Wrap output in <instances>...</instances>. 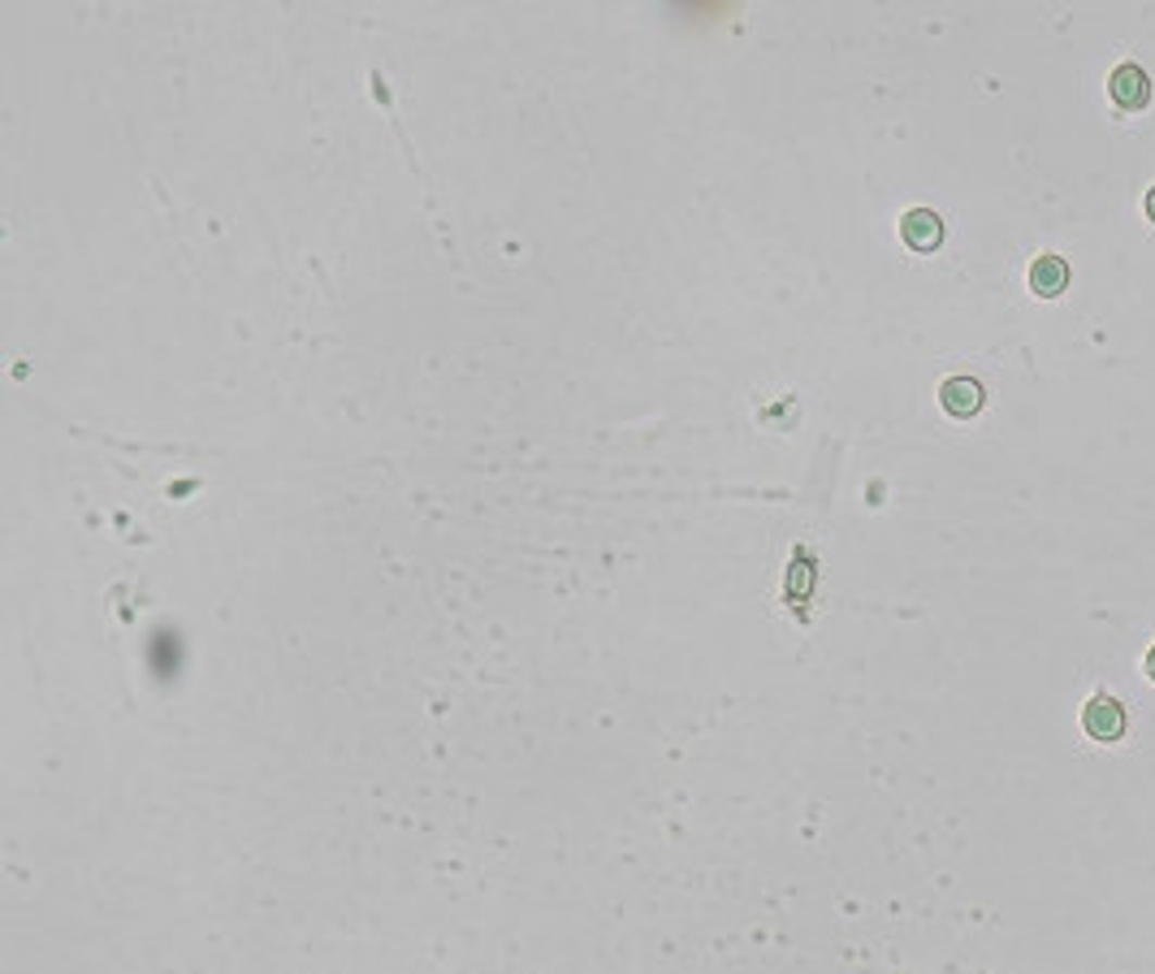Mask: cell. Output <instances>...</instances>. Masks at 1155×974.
<instances>
[{
	"instance_id": "7a4b0ae2",
	"label": "cell",
	"mask_w": 1155,
	"mask_h": 974,
	"mask_svg": "<svg viewBox=\"0 0 1155 974\" xmlns=\"http://www.w3.org/2000/svg\"><path fill=\"white\" fill-rule=\"evenodd\" d=\"M1108 91H1113V100H1117L1121 109H1143V104L1152 100V78H1147V70H1143V65L1126 61V65H1117V70H1113V78H1108Z\"/></svg>"
},
{
	"instance_id": "5b68a950",
	"label": "cell",
	"mask_w": 1155,
	"mask_h": 974,
	"mask_svg": "<svg viewBox=\"0 0 1155 974\" xmlns=\"http://www.w3.org/2000/svg\"><path fill=\"white\" fill-rule=\"evenodd\" d=\"M940 403H944V411H953V416L965 420V416H973L982 407V386L973 378H948L944 390H940Z\"/></svg>"
},
{
	"instance_id": "8992f818",
	"label": "cell",
	"mask_w": 1155,
	"mask_h": 974,
	"mask_svg": "<svg viewBox=\"0 0 1155 974\" xmlns=\"http://www.w3.org/2000/svg\"><path fill=\"white\" fill-rule=\"evenodd\" d=\"M1147 676L1155 680V645H1152V654H1147Z\"/></svg>"
},
{
	"instance_id": "52a82bcc",
	"label": "cell",
	"mask_w": 1155,
	"mask_h": 974,
	"mask_svg": "<svg viewBox=\"0 0 1155 974\" xmlns=\"http://www.w3.org/2000/svg\"><path fill=\"white\" fill-rule=\"evenodd\" d=\"M1147 217H1152V221H1155V192L1147 195Z\"/></svg>"
},
{
	"instance_id": "3957f363",
	"label": "cell",
	"mask_w": 1155,
	"mask_h": 974,
	"mask_svg": "<svg viewBox=\"0 0 1155 974\" xmlns=\"http://www.w3.org/2000/svg\"><path fill=\"white\" fill-rule=\"evenodd\" d=\"M901 234H905V243H909L914 251H935L940 238H944V221H940L931 208H914V212H905Z\"/></svg>"
},
{
	"instance_id": "277c9868",
	"label": "cell",
	"mask_w": 1155,
	"mask_h": 974,
	"mask_svg": "<svg viewBox=\"0 0 1155 974\" xmlns=\"http://www.w3.org/2000/svg\"><path fill=\"white\" fill-rule=\"evenodd\" d=\"M1065 282H1069V264H1065L1060 256H1039V260L1030 264V291H1034V295L1052 299V295L1065 291Z\"/></svg>"
},
{
	"instance_id": "6da1fadb",
	"label": "cell",
	"mask_w": 1155,
	"mask_h": 974,
	"mask_svg": "<svg viewBox=\"0 0 1155 974\" xmlns=\"http://www.w3.org/2000/svg\"><path fill=\"white\" fill-rule=\"evenodd\" d=\"M1082 728L1095 737V741H1121L1126 737V711L1117 698H1091L1086 711H1082Z\"/></svg>"
}]
</instances>
